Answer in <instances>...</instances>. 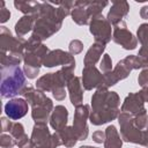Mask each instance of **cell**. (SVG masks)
I'll return each mask as SVG.
<instances>
[{
    "instance_id": "1",
    "label": "cell",
    "mask_w": 148,
    "mask_h": 148,
    "mask_svg": "<svg viewBox=\"0 0 148 148\" xmlns=\"http://www.w3.org/2000/svg\"><path fill=\"white\" fill-rule=\"evenodd\" d=\"M73 8L74 1L42 2L40 12L37 15L30 39L43 43L45 39L52 37L61 29L64 18L71 15Z\"/></svg>"
},
{
    "instance_id": "2",
    "label": "cell",
    "mask_w": 148,
    "mask_h": 148,
    "mask_svg": "<svg viewBox=\"0 0 148 148\" xmlns=\"http://www.w3.org/2000/svg\"><path fill=\"white\" fill-rule=\"evenodd\" d=\"M120 97L116 91L108 88H98L91 96V111L89 120L92 125L99 126L118 118L120 113Z\"/></svg>"
},
{
    "instance_id": "3",
    "label": "cell",
    "mask_w": 148,
    "mask_h": 148,
    "mask_svg": "<svg viewBox=\"0 0 148 148\" xmlns=\"http://www.w3.org/2000/svg\"><path fill=\"white\" fill-rule=\"evenodd\" d=\"M25 45L24 38L13 36L5 25L0 27V68L20 66L23 61Z\"/></svg>"
},
{
    "instance_id": "4",
    "label": "cell",
    "mask_w": 148,
    "mask_h": 148,
    "mask_svg": "<svg viewBox=\"0 0 148 148\" xmlns=\"http://www.w3.org/2000/svg\"><path fill=\"white\" fill-rule=\"evenodd\" d=\"M74 69V67L64 66L56 73H46L37 80L36 88L44 92L51 91L57 101H64L66 98L65 87L75 76Z\"/></svg>"
},
{
    "instance_id": "5",
    "label": "cell",
    "mask_w": 148,
    "mask_h": 148,
    "mask_svg": "<svg viewBox=\"0 0 148 148\" xmlns=\"http://www.w3.org/2000/svg\"><path fill=\"white\" fill-rule=\"evenodd\" d=\"M50 52L49 47L44 45L40 42L34 40V39H28L27 45H25V51H24V66H23V72L28 79H36L40 67L43 66L44 59Z\"/></svg>"
},
{
    "instance_id": "6",
    "label": "cell",
    "mask_w": 148,
    "mask_h": 148,
    "mask_svg": "<svg viewBox=\"0 0 148 148\" xmlns=\"http://www.w3.org/2000/svg\"><path fill=\"white\" fill-rule=\"evenodd\" d=\"M1 69V86L0 92L2 98H13L21 95L27 87L25 74L20 66H12Z\"/></svg>"
},
{
    "instance_id": "7",
    "label": "cell",
    "mask_w": 148,
    "mask_h": 148,
    "mask_svg": "<svg viewBox=\"0 0 148 148\" xmlns=\"http://www.w3.org/2000/svg\"><path fill=\"white\" fill-rule=\"evenodd\" d=\"M143 67H145V62L138 56L130 54L125 57L124 59L117 62V65L111 72L103 74L104 75V88H109V87L117 84L119 81L126 79L133 69H139V68L142 69Z\"/></svg>"
},
{
    "instance_id": "8",
    "label": "cell",
    "mask_w": 148,
    "mask_h": 148,
    "mask_svg": "<svg viewBox=\"0 0 148 148\" xmlns=\"http://www.w3.org/2000/svg\"><path fill=\"white\" fill-rule=\"evenodd\" d=\"M30 140L34 148H58L61 146L58 133L54 132L52 134L46 124H35Z\"/></svg>"
},
{
    "instance_id": "9",
    "label": "cell",
    "mask_w": 148,
    "mask_h": 148,
    "mask_svg": "<svg viewBox=\"0 0 148 148\" xmlns=\"http://www.w3.org/2000/svg\"><path fill=\"white\" fill-rule=\"evenodd\" d=\"M118 123L120 126V136L123 141L141 146L143 131L139 130L134 125L133 116L127 112H120L118 116Z\"/></svg>"
},
{
    "instance_id": "10",
    "label": "cell",
    "mask_w": 148,
    "mask_h": 148,
    "mask_svg": "<svg viewBox=\"0 0 148 148\" xmlns=\"http://www.w3.org/2000/svg\"><path fill=\"white\" fill-rule=\"evenodd\" d=\"M89 31L92 35L96 43L106 45L112 39V28L111 23L108 21L103 14L94 17L89 23Z\"/></svg>"
},
{
    "instance_id": "11",
    "label": "cell",
    "mask_w": 148,
    "mask_h": 148,
    "mask_svg": "<svg viewBox=\"0 0 148 148\" xmlns=\"http://www.w3.org/2000/svg\"><path fill=\"white\" fill-rule=\"evenodd\" d=\"M112 40L120 45L124 50H135L138 46V38L127 29L125 21H121L112 28Z\"/></svg>"
},
{
    "instance_id": "12",
    "label": "cell",
    "mask_w": 148,
    "mask_h": 148,
    "mask_svg": "<svg viewBox=\"0 0 148 148\" xmlns=\"http://www.w3.org/2000/svg\"><path fill=\"white\" fill-rule=\"evenodd\" d=\"M90 105L81 104L75 108L74 118H73V128L77 135L79 141H83L88 138L89 128L87 125V120L90 116Z\"/></svg>"
},
{
    "instance_id": "13",
    "label": "cell",
    "mask_w": 148,
    "mask_h": 148,
    "mask_svg": "<svg viewBox=\"0 0 148 148\" xmlns=\"http://www.w3.org/2000/svg\"><path fill=\"white\" fill-rule=\"evenodd\" d=\"M43 66L47 68H52L56 66H71V67H76L75 65V58L72 56L69 52H66L60 49L56 50H50L47 56L44 59Z\"/></svg>"
},
{
    "instance_id": "14",
    "label": "cell",
    "mask_w": 148,
    "mask_h": 148,
    "mask_svg": "<svg viewBox=\"0 0 148 148\" xmlns=\"http://www.w3.org/2000/svg\"><path fill=\"white\" fill-rule=\"evenodd\" d=\"M82 86L86 90L104 87V75L95 66H84L82 69Z\"/></svg>"
},
{
    "instance_id": "15",
    "label": "cell",
    "mask_w": 148,
    "mask_h": 148,
    "mask_svg": "<svg viewBox=\"0 0 148 148\" xmlns=\"http://www.w3.org/2000/svg\"><path fill=\"white\" fill-rule=\"evenodd\" d=\"M29 104L24 98H12L5 104V112L8 118L18 120L28 113Z\"/></svg>"
},
{
    "instance_id": "16",
    "label": "cell",
    "mask_w": 148,
    "mask_h": 148,
    "mask_svg": "<svg viewBox=\"0 0 148 148\" xmlns=\"http://www.w3.org/2000/svg\"><path fill=\"white\" fill-rule=\"evenodd\" d=\"M53 109V102L51 98L47 97L44 102L31 108V118L35 124H46L50 120Z\"/></svg>"
},
{
    "instance_id": "17",
    "label": "cell",
    "mask_w": 148,
    "mask_h": 148,
    "mask_svg": "<svg viewBox=\"0 0 148 148\" xmlns=\"http://www.w3.org/2000/svg\"><path fill=\"white\" fill-rule=\"evenodd\" d=\"M145 109V99L141 95L140 91L138 92H130L121 105L120 112H127L132 116L139 113L140 111H142Z\"/></svg>"
},
{
    "instance_id": "18",
    "label": "cell",
    "mask_w": 148,
    "mask_h": 148,
    "mask_svg": "<svg viewBox=\"0 0 148 148\" xmlns=\"http://www.w3.org/2000/svg\"><path fill=\"white\" fill-rule=\"evenodd\" d=\"M128 12H130V3L127 1H125V0L112 1V5L106 15V18L111 23V25H114V24L124 21L123 18L128 14Z\"/></svg>"
},
{
    "instance_id": "19",
    "label": "cell",
    "mask_w": 148,
    "mask_h": 148,
    "mask_svg": "<svg viewBox=\"0 0 148 148\" xmlns=\"http://www.w3.org/2000/svg\"><path fill=\"white\" fill-rule=\"evenodd\" d=\"M50 126L54 130V132H59L67 126L68 121V110L64 105L54 106L51 117H50Z\"/></svg>"
},
{
    "instance_id": "20",
    "label": "cell",
    "mask_w": 148,
    "mask_h": 148,
    "mask_svg": "<svg viewBox=\"0 0 148 148\" xmlns=\"http://www.w3.org/2000/svg\"><path fill=\"white\" fill-rule=\"evenodd\" d=\"M67 90L69 94L71 103L76 108L77 105H81L83 102V86L81 77L74 76L67 84Z\"/></svg>"
},
{
    "instance_id": "21",
    "label": "cell",
    "mask_w": 148,
    "mask_h": 148,
    "mask_svg": "<svg viewBox=\"0 0 148 148\" xmlns=\"http://www.w3.org/2000/svg\"><path fill=\"white\" fill-rule=\"evenodd\" d=\"M87 3L88 1H74V8L72 9L71 16L72 21L77 25H89L91 21L87 12Z\"/></svg>"
},
{
    "instance_id": "22",
    "label": "cell",
    "mask_w": 148,
    "mask_h": 148,
    "mask_svg": "<svg viewBox=\"0 0 148 148\" xmlns=\"http://www.w3.org/2000/svg\"><path fill=\"white\" fill-rule=\"evenodd\" d=\"M136 38L141 44L139 53L136 54L143 62L145 66L148 64V23H142L136 30Z\"/></svg>"
},
{
    "instance_id": "23",
    "label": "cell",
    "mask_w": 148,
    "mask_h": 148,
    "mask_svg": "<svg viewBox=\"0 0 148 148\" xmlns=\"http://www.w3.org/2000/svg\"><path fill=\"white\" fill-rule=\"evenodd\" d=\"M104 51H105V45L95 42L88 49V51H87V53L83 58L84 66H95L99 61L102 54H104Z\"/></svg>"
},
{
    "instance_id": "24",
    "label": "cell",
    "mask_w": 148,
    "mask_h": 148,
    "mask_svg": "<svg viewBox=\"0 0 148 148\" xmlns=\"http://www.w3.org/2000/svg\"><path fill=\"white\" fill-rule=\"evenodd\" d=\"M36 22V16L32 15H23L16 23H15V34L17 37L23 38L28 32L34 30Z\"/></svg>"
},
{
    "instance_id": "25",
    "label": "cell",
    "mask_w": 148,
    "mask_h": 148,
    "mask_svg": "<svg viewBox=\"0 0 148 148\" xmlns=\"http://www.w3.org/2000/svg\"><path fill=\"white\" fill-rule=\"evenodd\" d=\"M104 132H105L104 148H121L123 139L114 125H109Z\"/></svg>"
},
{
    "instance_id": "26",
    "label": "cell",
    "mask_w": 148,
    "mask_h": 148,
    "mask_svg": "<svg viewBox=\"0 0 148 148\" xmlns=\"http://www.w3.org/2000/svg\"><path fill=\"white\" fill-rule=\"evenodd\" d=\"M14 6L17 10H20L21 13H23L24 15H32L36 16L39 14L40 12V7H42V2L38 1H22V0H15L14 1Z\"/></svg>"
},
{
    "instance_id": "27",
    "label": "cell",
    "mask_w": 148,
    "mask_h": 148,
    "mask_svg": "<svg viewBox=\"0 0 148 148\" xmlns=\"http://www.w3.org/2000/svg\"><path fill=\"white\" fill-rule=\"evenodd\" d=\"M9 134L15 139L16 146L18 148L25 147L27 145L30 143V138L25 134L24 126L21 123H13V126H12V128L9 131Z\"/></svg>"
},
{
    "instance_id": "28",
    "label": "cell",
    "mask_w": 148,
    "mask_h": 148,
    "mask_svg": "<svg viewBox=\"0 0 148 148\" xmlns=\"http://www.w3.org/2000/svg\"><path fill=\"white\" fill-rule=\"evenodd\" d=\"M60 141H61V146H65L66 148H72L76 145V142L79 141L77 135L73 128V126H66L65 128H62L61 131L57 132Z\"/></svg>"
},
{
    "instance_id": "29",
    "label": "cell",
    "mask_w": 148,
    "mask_h": 148,
    "mask_svg": "<svg viewBox=\"0 0 148 148\" xmlns=\"http://www.w3.org/2000/svg\"><path fill=\"white\" fill-rule=\"evenodd\" d=\"M133 123L139 130H141V131L146 130V127L148 126V112H147L146 108L142 111H140L139 113L133 116Z\"/></svg>"
},
{
    "instance_id": "30",
    "label": "cell",
    "mask_w": 148,
    "mask_h": 148,
    "mask_svg": "<svg viewBox=\"0 0 148 148\" xmlns=\"http://www.w3.org/2000/svg\"><path fill=\"white\" fill-rule=\"evenodd\" d=\"M99 69L103 74H106L112 71V59H111L110 54H108V53L103 54L102 60L99 62Z\"/></svg>"
},
{
    "instance_id": "31",
    "label": "cell",
    "mask_w": 148,
    "mask_h": 148,
    "mask_svg": "<svg viewBox=\"0 0 148 148\" xmlns=\"http://www.w3.org/2000/svg\"><path fill=\"white\" fill-rule=\"evenodd\" d=\"M0 146H1V148H13L14 146H16V141L10 134L1 133V135H0Z\"/></svg>"
},
{
    "instance_id": "32",
    "label": "cell",
    "mask_w": 148,
    "mask_h": 148,
    "mask_svg": "<svg viewBox=\"0 0 148 148\" xmlns=\"http://www.w3.org/2000/svg\"><path fill=\"white\" fill-rule=\"evenodd\" d=\"M68 50H69V53L72 56H76V54H79V53L82 52V50H83V43L80 39H72L69 42Z\"/></svg>"
},
{
    "instance_id": "33",
    "label": "cell",
    "mask_w": 148,
    "mask_h": 148,
    "mask_svg": "<svg viewBox=\"0 0 148 148\" xmlns=\"http://www.w3.org/2000/svg\"><path fill=\"white\" fill-rule=\"evenodd\" d=\"M138 83L143 88L148 87V64L141 69L139 76H138Z\"/></svg>"
},
{
    "instance_id": "34",
    "label": "cell",
    "mask_w": 148,
    "mask_h": 148,
    "mask_svg": "<svg viewBox=\"0 0 148 148\" xmlns=\"http://www.w3.org/2000/svg\"><path fill=\"white\" fill-rule=\"evenodd\" d=\"M1 8H0V22L5 23L10 18V12L5 7V1H0Z\"/></svg>"
},
{
    "instance_id": "35",
    "label": "cell",
    "mask_w": 148,
    "mask_h": 148,
    "mask_svg": "<svg viewBox=\"0 0 148 148\" xmlns=\"http://www.w3.org/2000/svg\"><path fill=\"white\" fill-rule=\"evenodd\" d=\"M12 126H13V121L10 120V118H7V117H2L1 118V132L2 133L9 132Z\"/></svg>"
},
{
    "instance_id": "36",
    "label": "cell",
    "mask_w": 148,
    "mask_h": 148,
    "mask_svg": "<svg viewBox=\"0 0 148 148\" xmlns=\"http://www.w3.org/2000/svg\"><path fill=\"white\" fill-rule=\"evenodd\" d=\"M91 139L96 143H104V141H105V132H103V131H96V132L92 133Z\"/></svg>"
},
{
    "instance_id": "37",
    "label": "cell",
    "mask_w": 148,
    "mask_h": 148,
    "mask_svg": "<svg viewBox=\"0 0 148 148\" xmlns=\"http://www.w3.org/2000/svg\"><path fill=\"white\" fill-rule=\"evenodd\" d=\"M141 146L142 147H148V126L146 127V130H143V136H142Z\"/></svg>"
},
{
    "instance_id": "38",
    "label": "cell",
    "mask_w": 148,
    "mask_h": 148,
    "mask_svg": "<svg viewBox=\"0 0 148 148\" xmlns=\"http://www.w3.org/2000/svg\"><path fill=\"white\" fill-rule=\"evenodd\" d=\"M140 17L143 20H148V6H142L140 9Z\"/></svg>"
},
{
    "instance_id": "39",
    "label": "cell",
    "mask_w": 148,
    "mask_h": 148,
    "mask_svg": "<svg viewBox=\"0 0 148 148\" xmlns=\"http://www.w3.org/2000/svg\"><path fill=\"white\" fill-rule=\"evenodd\" d=\"M140 92H141V95H142L145 102H148V87H143V88L140 90Z\"/></svg>"
},
{
    "instance_id": "40",
    "label": "cell",
    "mask_w": 148,
    "mask_h": 148,
    "mask_svg": "<svg viewBox=\"0 0 148 148\" xmlns=\"http://www.w3.org/2000/svg\"><path fill=\"white\" fill-rule=\"evenodd\" d=\"M80 148H99V147H94V146H88L87 145V146H81Z\"/></svg>"
}]
</instances>
